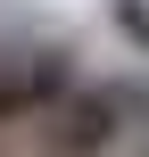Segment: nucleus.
<instances>
[{
  "label": "nucleus",
  "mask_w": 149,
  "mask_h": 157,
  "mask_svg": "<svg viewBox=\"0 0 149 157\" xmlns=\"http://www.w3.org/2000/svg\"><path fill=\"white\" fill-rule=\"evenodd\" d=\"M83 91L75 50L66 41H33V50H0V132L8 124H41Z\"/></svg>",
  "instance_id": "nucleus-1"
},
{
  "label": "nucleus",
  "mask_w": 149,
  "mask_h": 157,
  "mask_svg": "<svg viewBox=\"0 0 149 157\" xmlns=\"http://www.w3.org/2000/svg\"><path fill=\"white\" fill-rule=\"evenodd\" d=\"M124 132H133V124H124L116 83H83L58 116H41V124H33V157H108Z\"/></svg>",
  "instance_id": "nucleus-2"
},
{
  "label": "nucleus",
  "mask_w": 149,
  "mask_h": 157,
  "mask_svg": "<svg viewBox=\"0 0 149 157\" xmlns=\"http://www.w3.org/2000/svg\"><path fill=\"white\" fill-rule=\"evenodd\" d=\"M108 25L124 33L133 58H149V0H108Z\"/></svg>",
  "instance_id": "nucleus-3"
},
{
  "label": "nucleus",
  "mask_w": 149,
  "mask_h": 157,
  "mask_svg": "<svg viewBox=\"0 0 149 157\" xmlns=\"http://www.w3.org/2000/svg\"><path fill=\"white\" fill-rule=\"evenodd\" d=\"M116 99H124V124H149V83H116Z\"/></svg>",
  "instance_id": "nucleus-4"
}]
</instances>
